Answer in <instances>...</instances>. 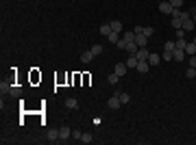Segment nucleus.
Listing matches in <instances>:
<instances>
[{
  "label": "nucleus",
  "instance_id": "nucleus-14",
  "mask_svg": "<svg viewBox=\"0 0 196 145\" xmlns=\"http://www.w3.org/2000/svg\"><path fill=\"white\" fill-rule=\"evenodd\" d=\"M9 96H11V97H20V96H22V87H18V85H11V89H9Z\"/></svg>",
  "mask_w": 196,
  "mask_h": 145
},
{
  "label": "nucleus",
  "instance_id": "nucleus-39",
  "mask_svg": "<svg viewBox=\"0 0 196 145\" xmlns=\"http://www.w3.org/2000/svg\"><path fill=\"white\" fill-rule=\"evenodd\" d=\"M194 44H196V37H194Z\"/></svg>",
  "mask_w": 196,
  "mask_h": 145
},
{
  "label": "nucleus",
  "instance_id": "nucleus-38",
  "mask_svg": "<svg viewBox=\"0 0 196 145\" xmlns=\"http://www.w3.org/2000/svg\"><path fill=\"white\" fill-rule=\"evenodd\" d=\"M192 13H194V17H192V20H194V24H196V11H192Z\"/></svg>",
  "mask_w": 196,
  "mask_h": 145
},
{
  "label": "nucleus",
  "instance_id": "nucleus-30",
  "mask_svg": "<svg viewBox=\"0 0 196 145\" xmlns=\"http://www.w3.org/2000/svg\"><path fill=\"white\" fill-rule=\"evenodd\" d=\"M81 143H92V134H90V132H83V137H81Z\"/></svg>",
  "mask_w": 196,
  "mask_h": 145
},
{
  "label": "nucleus",
  "instance_id": "nucleus-36",
  "mask_svg": "<svg viewBox=\"0 0 196 145\" xmlns=\"http://www.w3.org/2000/svg\"><path fill=\"white\" fill-rule=\"evenodd\" d=\"M190 67H196V54L190 56Z\"/></svg>",
  "mask_w": 196,
  "mask_h": 145
},
{
  "label": "nucleus",
  "instance_id": "nucleus-32",
  "mask_svg": "<svg viewBox=\"0 0 196 145\" xmlns=\"http://www.w3.org/2000/svg\"><path fill=\"white\" fill-rule=\"evenodd\" d=\"M81 137H83V132H81V130H72V139L81 141Z\"/></svg>",
  "mask_w": 196,
  "mask_h": 145
},
{
  "label": "nucleus",
  "instance_id": "nucleus-19",
  "mask_svg": "<svg viewBox=\"0 0 196 145\" xmlns=\"http://www.w3.org/2000/svg\"><path fill=\"white\" fill-rule=\"evenodd\" d=\"M185 52L192 56V54H196V44L194 41H188V46H185Z\"/></svg>",
  "mask_w": 196,
  "mask_h": 145
},
{
  "label": "nucleus",
  "instance_id": "nucleus-28",
  "mask_svg": "<svg viewBox=\"0 0 196 145\" xmlns=\"http://www.w3.org/2000/svg\"><path fill=\"white\" fill-rule=\"evenodd\" d=\"M126 46H129V44H126V39H122V37H120L118 44H116V48H118V50H126Z\"/></svg>",
  "mask_w": 196,
  "mask_h": 145
},
{
  "label": "nucleus",
  "instance_id": "nucleus-25",
  "mask_svg": "<svg viewBox=\"0 0 196 145\" xmlns=\"http://www.w3.org/2000/svg\"><path fill=\"white\" fill-rule=\"evenodd\" d=\"M122 39H126V44H131V41H135V33H133V30H131V33H124Z\"/></svg>",
  "mask_w": 196,
  "mask_h": 145
},
{
  "label": "nucleus",
  "instance_id": "nucleus-6",
  "mask_svg": "<svg viewBox=\"0 0 196 145\" xmlns=\"http://www.w3.org/2000/svg\"><path fill=\"white\" fill-rule=\"evenodd\" d=\"M126 69H129V67H126V63H116V67H113V72H116L120 78L126 74Z\"/></svg>",
  "mask_w": 196,
  "mask_h": 145
},
{
  "label": "nucleus",
  "instance_id": "nucleus-20",
  "mask_svg": "<svg viewBox=\"0 0 196 145\" xmlns=\"http://www.w3.org/2000/svg\"><path fill=\"white\" fill-rule=\"evenodd\" d=\"M107 80H109V85H116V82H118V80H120V76H118V74H116V72H111V74H109V76H107Z\"/></svg>",
  "mask_w": 196,
  "mask_h": 145
},
{
  "label": "nucleus",
  "instance_id": "nucleus-9",
  "mask_svg": "<svg viewBox=\"0 0 196 145\" xmlns=\"http://www.w3.org/2000/svg\"><path fill=\"white\" fill-rule=\"evenodd\" d=\"M109 26H111V30H113V33H120V35H122V22H120V20L109 22Z\"/></svg>",
  "mask_w": 196,
  "mask_h": 145
},
{
  "label": "nucleus",
  "instance_id": "nucleus-22",
  "mask_svg": "<svg viewBox=\"0 0 196 145\" xmlns=\"http://www.w3.org/2000/svg\"><path fill=\"white\" fill-rule=\"evenodd\" d=\"M137 44H135V41H131V44H129V46H126V52H129V54H135V52H137Z\"/></svg>",
  "mask_w": 196,
  "mask_h": 145
},
{
  "label": "nucleus",
  "instance_id": "nucleus-10",
  "mask_svg": "<svg viewBox=\"0 0 196 145\" xmlns=\"http://www.w3.org/2000/svg\"><path fill=\"white\" fill-rule=\"evenodd\" d=\"M159 61H161V56H159L157 52H150V54H148V63H150V67H152V65H159Z\"/></svg>",
  "mask_w": 196,
  "mask_h": 145
},
{
  "label": "nucleus",
  "instance_id": "nucleus-12",
  "mask_svg": "<svg viewBox=\"0 0 196 145\" xmlns=\"http://www.w3.org/2000/svg\"><path fill=\"white\" fill-rule=\"evenodd\" d=\"M148 54H150V52H148L146 48H140L137 52H135V56H137V61H148Z\"/></svg>",
  "mask_w": 196,
  "mask_h": 145
},
{
  "label": "nucleus",
  "instance_id": "nucleus-16",
  "mask_svg": "<svg viewBox=\"0 0 196 145\" xmlns=\"http://www.w3.org/2000/svg\"><path fill=\"white\" fill-rule=\"evenodd\" d=\"M116 96L120 97V102H122V104H129V100H131V96H129V93H126V91H118V93H116Z\"/></svg>",
  "mask_w": 196,
  "mask_h": 145
},
{
  "label": "nucleus",
  "instance_id": "nucleus-37",
  "mask_svg": "<svg viewBox=\"0 0 196 145\" xmlns=\"http://www.w3.org/2000/svg\"><path fill=\"white\" fill-rule=\"evenodd\" d=\"M133 33H135V35H142V33H144V28H142V26H135V28H133Z\"/></svg>",
  "mask_w": 196,
  "mask_h": 145
},
{
  "label": "nucleus",
  "instance_id": "nucleus-13",
  "mask_svg": "<svg viewBox=\"0 0 196 145\" xmlns=\"http://www.w3.org/2000/svg\"><path fill=\"white\" fill-rule=\"evenodd\" d=\"M172 56H174V61H185V50H181V48H177L174 52H172Z\"/></svg>",
  "mask_w": 196,
  "mask_h": 145
},
{
  "label": "nucleus",
  "instance_id": "nucleus-2",
  "mask_svg": "<svg viewBox=\"0 0 196 145\" xmlns=\"http://www.w3.org/2000/svg\"><path fill=\"white\" fill-rule=\"evenodd\" d=\"M59 134H61V143H65L68 139H72V128L70 126H61L59 128Z\"/></svg>",
  "mask_w": 196,
  "mask_h": 145
},
{
  "label": "nucleus",
  "instance_id": "nucleus-3",
  "mask_svg": "<svg viewBox=\"0 0 196 145\" xmlns=\"http://www.w3.org/2000/svg\"><path fill=\"white\" fill-rule=\"evenodd\" d=\"M159 11H161V13H166V15H172L174 7L170 4V0H163V2H159Z\"/></svg>",
  "mask_w": 196,
  "mask_h": 145
},
{
  "label": "nucleus",
  "instance_id": "nucleus-4",
  "mask_svg": "<svg viewBox=\"0 0 196 145\" xmlns=\"http://www.w3.org/2000/svg\"><path fill=\"white\" fill-rule=\"evenodd\" d=\"M181 20H183V22H181V28H183L185 33H190V30H192V28L196 26L194 20H192V15H190V17H181Z\"/></svg>",
  "mask_w": 196,
  "mask_h": 145
},
{
  "label": "nucleus",
  "instance_id": "nucleus-7",
  "mask_svg": "<svg viewBox=\"0 0 196 145\" xmlns=\"http://www.w3.org/2000/svg\"><path fill=\"white\" fill-rule=\"evenodd\" d=\"M135 44H137V48H146L148 46V37L146 35H135Z\"/></svg>",
  "mask_w": 196,
  "mask_h": 145
},
{
  "label": "nucleus",
  "instance_id": "nucleus-34",
  "mask_svg": "<svg viewBox=\"0 0 196 145\" xmlns=\"http://www.w3.org/2000/svg\"><path fill=\"white\" fill-rule=\"evenodd\" d=\"M152 33H155V28H152V26H146V28H144V33H142V35H146V37H150V35H152Z\"/></svg>",
  "mask_w": 196,
  "mask_h": 145
},
{
  "label": "nucleus",
  "instance_id": "nucleus-31",
  "mask_svg": "<svg viewBox=\"0 0 196 145\" xmlns=\"http://www.w3.org/2000/svg\"><path fill=\"white\" fill-rule=\"evenodd\" d=\"M9 89H11V85H7V82H2V85H0V91H2V96H4V93H9Z\"/></svg>",
  "mask_w": 196,
  "mask_h": 145
},
{
  "label": "nucleus",
  "instance_id": "nucleus-18",
  "mask_svg": "<svg viewBox=\"0 0 196 145\" xmlns=\"http://www.w3.org/2000/svg\"><path fill=\"white\" fill-rule=\"evenodd\" d=\"M92 58H94V54H92V50H90V52H83V54H81V63H90Z\"/></svg>",
  "mask_w": 196,
  "mask_h": 145
},
{
  "label": "nucleus",
  "instance_id": "nucleus-27",
  "mask_svg": "<svg viewBox=\"0 0 196 145\" xmlns=\"http://www.w3.org/2000/svg\"><path fill=\"white\" fill-rule=\"evenodd\" d=\"M92 54H94V56H100V54H102V46H100V44L92 46Z\"/></svg>",
  "mask_w": 196,
  "mask_h": 145
},
{
  "label": "nucleus",
  "instance_id": "nucleus-29",
  "mask_svg": "<svg viewBox=\"0 0 196 145\" xmlns=\"http://www.w3.org/2000/svg\"><path fill=\"white\" fill-rule=\"evenodd\" d=\"M161 56H163V61H174L172 52H168V50H163V52H161Z\"/></svg>",
  "mask_w": 196,
  "mask_h": 145
},
{
  "label": "nucleus",
  "instance_id": "nucleus-23",
  "mask_svg": "<svg viewBox=\"0 0 196 145\" xmlns=\"http://www.w3.org/2000/svg\"><path fill=\"white\" fill-rule=\"evenodd\" d=\"M181 17H170V24H172V28H181Z\"/></svg>",
  "mask_w": 196,
  "mask_h": 145
},
{
  "label": "nucleus",
  "instance_id": "nucleus-26",
  "mask_svg": "<svg viewBox=\"0 0 196 145\" xmlns=\"http://www.w3.org/2000/svg\"><path fill=\"white\" fill-rule=\"evenodd\" d=\"M185 46H188V41H185V37H177V48L185 50Z\"/></svg>",
  "mask_w": 196,
  "mask_h": 145
},
{
  "label": "nucleus",
  "instance_id": "nucleus-21",
  "mask_svg": "<svg viewBox=\"0 0 196 145\" xmlns=\"http://www.w3.org/2000/svg\"><path fill=\"white\" fill-rule=\"evenodd\" d=\"M163 50H168V52H174V50H177V41H166Z\"/></svg>",
  "mask_w": 196,
  "mask_h": 145
},
{
  "label": "nucleus",
  "instance_id": "nucleus-8",
  "mask_svg": "<svg viewBox=\"0 0 196 145\" xmlns=\"http://www.w3.org/2000/svg\"><path fill=\"white\" fill-rule=\"evenodd\" d=\"M137 72H142V74H146L148 69H150V63L148 61H137V67H135Z\"/></svg>",
  "mask_w": 196,
  "mask_h": 145
},
{
  "label": "nucleus",
  "instance_id": "nucleus-33",
  "mask_svg": "<svg viewBox=\"0 0 196 145\" xmlns=\"http://www.w3.org/2000/svg\"><path fill=\"white\" fill-rule=\"evenodd\" d=\"M185 76H188V78H194L196 76V67H190V69L185 72Z\"/></svg>",
  "mask_w": 196,
  "mask_h": 145
},
{
  "label": "nucleus",
  "instance_id": "nucleus-5",
  "mask_svg": "<svg viewBox=\"0 0 196 145\" xmlns=\"http://www.w3.org/2000/svg\"><path fill=\"white\" fill-rule=\"evenodd\" d=\"M107 106H109L111 110H118V108L122 106V102H120V97H118V96H113V97H109V102H107Z\"/></svg>",
  "mask_w": 196,
  "mask_h": 145
},
{
  "label": "nucleus",
  "instance_id": "nucleus-24",
  "mask_svg": "<svg viewBox=\"0 0 196 145\" xmlns=\"http://www.w3.org/2000/svg\"><path fill=\"white\" fill-rule=\"evenodd\" d=\"M109 44H118V39H120V33H109Z\"/></svg>",
  "mask_w": 196,
  "mask_h": 145
},
{
  "label": "nucleus",
  "instance_id": "nucleus-11",
  "mask_svg": "<svg viewBox=\"0 0 196 145\" xmlns=\"http://www.w3.org/2000/svg\"><path fill=\"white\" fill-rule=\"evenodd\" d=\"M126 67H129V69H135V67H137V56H135V54H129V58H126Z\"/></svg>",
  "mask_w": 196,
  "mask_h": 145
},
{
  "label": "nucleus",
  "instance_id": "nucleus-40",
  "mask_svg": "<svg viewBox=\"0 0 196 145\" xmlns=\"http://www.w3.org/2000/svg\"><path fill=\"white\" fill-rule=\"evenodd\" d=\"M194 11H196V9H194Z\"/></svg>",
  "mask_w": 196,
  "mask_h": 145
},
{
  "label": "nucleus",
  "instance_id": "nucleus-1",
  "mask_svg": "<svg viewBox=\"0 0 196 145\" xmlns=\"http://www.w3.org/2000/svg\"><path fill=\"white\" fill-rule=\"evenodd\" d=\"M46 139H48L50 143H61V134H59V130H54V128H48V130H46Z\"/></svg>",
  "mask_w": 196,
  "mask_h": 145
},
{
  "label": "nucleus",
  "instance_id": "nucleus-17",
  "mask_svg": "<svg viewBox=\"0 0 196 145\" xmlns=\"http://www.w3.org/2000/svg\"><path fill=\"white\" fill-rule=\"evenodd\" d=\"M109 33H113L111 26H109V24H102V26H100V35H102V37H109Z\"/></svg>",
  "mask_w": 196,
  "mask_h": 145
},
{
  "label": "nucleus",
  "instance_id": "nucleus-35",
  "mask_svg": "<svg viewBox=\"0 0 196 145\" xmlns=\"http://www.w3.org/2000/svg\"><path fill=\"white\" fill-rule=\"evenodd\" d=\"M170 4H172V7H174V9H179V7H181V4H183V0H170Z\"/></svg>",
  "mask_w": 196,
  "mask_h": 145
},
{
  "label": "nucleus",
  "instance_id": "nucleus-15",
  "mask_svg": "<svg viewBox=\"0 0 196 145\" xmlns=\"http://www.w3.org/2000/svg\"><path fill=\"white\" fill-rule=\"evenodd\" d=\"M65 108H70V110H76V108H79V102H76L74 97H68V100H65Z\"/></svg>",
  "mask_w": 196,
  "mask_h": 145
}]
</instances>
